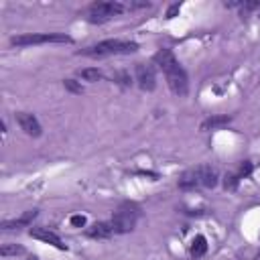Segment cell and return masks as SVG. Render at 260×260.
<instances>
[{
	"mask_svg": "<svg viewBox=\"0 0 260 260\" xmlns=\"http://www.w3.org/2000/svg\"><path fill=\"white\" fill-rule=\"evenodd\" d=\"M154 63L160 67V71L165 73L167 85L175 95H185L189 91V81H187V73L185 69L179 65V61L175 59L173 51L169 49H158L154 53Z\"/></svg>",
	"mask_w": 260,
	"mask_h": 260,
	"instance_id": "cell-1",
	"label": "cell"
},
{
	"mask_svg": "<svg viewBox=\"0 0 260 260\" xmlns=\"http://www.w3.org/2000/svg\"><path fill=\"white\" fill-rule=\"evenodd\" d=\"M138 49V45L134 41H120V39H108V41H100L98 45L85 47L79 51V55L85 57H108V55H128L134 53Z\"/></svg>",
	"mask_w": 260,
	"mask_h": 260,
	"instance_id": "cell-2",
	"label": "cell"
},
{
	"mask_svg": "<svg viewBox=\"0 0 260 260\" xmlns=\"http://www.w3.org/2000/svg\"><path fill=\"white\" fill-rule=\"evenodd\" d=\"M217 185V171L209 165H199L195 169L185 171L179 177L181 189H193V187H215Z\"/></svg>",
	"mask_w": 260,
	"mask_h": 260,
	"instance_id": "cell-3",
	"label": "cell"
},
{
	"mask_svg": "<svg viewBox=\"0 0 260 260\" xmlns=\"http://www.w3.org/2000/svg\"><path fill=\"white\" fill-rule=\"evenodd\" d=\"M138 207L130 201H124L116 207L114 215H112V228H114V234H128L134 230L136 225V219H138Z\"/></svg>",
	"mask_w": 260,
	"mask_h": 260,
	"instance_id": "cell-4",
	"label": "cell"
},
{
	"mask_svg": "<svg viewBox=\"0 0 260 260\" xmlns=\"http://www.w3.org/2000/svg\"><path fill=\"white\" fill-rule=\"evenodd\" d=\"M120 12H124V4L116 2V0H108V2H93L87 6L85 16L91 24H102L106 20H110L112 16H118Z\"/></svg>",
	"mask_w": 260,
	"mask_h": 260,
	"instance_id": "cell-5",
	"label": "cell"
},
{
	"mask_svg": "<svg viewBox=\"0 0 260 260\" xmlns=\"http://www.w3.org/2000/svg\"><path fill=\"white\" fill-rule=\"evenodd\" d=\"M45 43H73L71 37L61 32H32V35H18L10 39L14 47H28V45H45Z\"/></svg>",
	"mask_w": 260,
	"mask_h": 260,
	"instance_id": "cell-6",
	"label": "cell"
},
{
	"mask_svg": "<svg viewBox=\"0 0 260 260\" xmlns=\"http://www.w3.org/2000/svg\"><path fill=\"white\" fill-rule=\"evenodd\" d=\"M136 81H138L140 89H144V91H152L154 85H156L154 69H152L150 65H142V63H138V65H136Z\"/></svg>",
	"mask_w": 260,
	"mask_h": 260,
	"instance_id": "cell-7",
	"label": "cell"
},
{
	"mask_svg": "<svg viewBox=\"0 0 260 260\" xmlns=\"http://www.w3.org/2000/svg\"><path fill=\"white\" fill-rule=\"evenodd\" d=\"M14 118H16V122H18V126H20V130L24 134H28V136H41V124H39V120L32 114H28V112H16Z\"/></svg>",
	"mask_w": 260,
	"mask_h": 260,
	"instance_id": "cell-8",
	"label": "cell"
},
{
	"mask_svg": "<svg viewBox=\"0 0 260 260\" xmlns=\"http://www.w3.org/2000/svg\"><path fill=\"white\" fill-rule=\"evenodd\" d=\"M32 238H37V240H41V242H45V244H51V246H55V248H59V250H67V246L61 242V238L55 234V232H49L47 228H30V232H28Z\"/></svg>",
	"mask_w": 260,
	"mask_h": 260,
	"instance_id": "cell-9",
	"label": "cell"
},
{
	"mask_svg": "<svg viewBox=\"0 0 260 260\" xmlns=\"http://www.w3.org/2000/svg\"><path fill=\"white\" fill-rule=\"evenodd\" d=\"M85 234H87L89 238H95V240H106V238H110V236L114 234V228H112V223L98 221V223H93L91 228H87Z\"/></svg>",
	"mask_w": 260,
	"mask_h": 260,
	"instance_id": "cell-10",
	"label": "cell"
},
{
	"mask_svg": "<svg viewBox=\"0 0 260 260\" xmlns=\"http://www.w3.org/2000/svg\"><path fill=\"white\" fill-rule=\"evenodd\" d=\"M35 217H37V209H30V211L22 213L18 219H6V221H2V230H18V228H24V225H28Z\"/></svg>",
	"mask_w": 260,
	"mask_h": 260,
	"instance_id": "cell-11",
	"label": "cell"
},
{
	"mask_svg": "<svg viewBox=\"0 0 260 260\" xmlns=\"http://www.w3.org/2000/svg\"><path fill=\"white\" fill-rule=\"evenodd\" d=\"M232 122V118L228 114H219V116H211L207 120L201 122V130H215V128H221V126H228Z\"/></svg>",
	"mask_w": 260,
	"mask_h": 260,
	"instance_id": "cell-12",
	"label": "cell"
},
{
	"mask_svg": "<svg viewBox=\"0 0 260 260\" xmlns=\"http://www.w3.org/2000/svg\"><path fill=\"white\" fill-rule=\"evenodd\" d=\"M191 256L193 258H201L205 252H207V240H205V236H195V240L191 242Z\"/></svg>",
	"mask_w": 260,
	"mask_h": 260,
	"instance_id": "cell-13",
	"label": "cell"
},
{
	"mask_svg": "<svg viewBox=\"0 0 260 260\" xmlns=\"http://www.w3.org/2000/svg\"><path fill=\"white\" fill-rule=\"evenodd\" d=\"M0 254H2L4 258H8V256H18V254H24V248L18 246V244H4V246L0 248Z\"/></svg>",
	"mask_w": 260,
	"mask_h": 260,
	"instance_id": "cell-14",
	"label": "cell"
},
{
	"mask_svg": "<svg viewBox=\"0 0 260 260\" xmlns=\"http://www.w3.org/2000/svg\"><path fill=\"white\" fill-rule=\"evenodd\" d=\"M79 77H83L85 81H98L102 79V71L93 67H85V69H79Z\"/></svg>",
	"mask_w": 260,
	"mask_h": 260,
	"instance_id": "cell-15",
	"label": "cell"
},
{
	"mask_svg": "<svg viewBox=\"0 0 260 260\" xmlns=\"http://www.w3.org/2000/svg\"><path fill=\"white\" fill-rule=\"evenodd\" d=\"M238 183H240V177H238V173H230V175H225V179H223V187L225 189H236L238 187Z\"/></svg>",
	"mask_w": 260,
	"mask_h": 260,
	"instance_id": "cell-16",
	"label": "cell"
},
{
	"mask_svg": "<svg viewBox=\"0 0 260 260\" xmlns=\"http://www.w3.org/2000/svg\"><path fill=\"white\" fill-rule=\"evenodd\" d=\"M65 89H69L71 93H81V83H77L75 79H65Z\"/></svg>",
	"mask_w": 260,
	"mask_h": 260,
	"instance_id": "cell-17",
	"label": "cell"
},
{
	"mask_svg": "<svg viewBox=\"0 0 260 260\" xmlns=\"http://www.w3.org/2000/svg\"><path fill=\"white\" fill-rule=\"evenodd\" d=\"M252 173V165L246 160V162H242V167H240V171H238V177L240 179H244V177H248Z\"/></svg>",
	"mask_w": 260,
	"mask_h": 260,
	"instance_id": "cell-18",
	"label": "cell"
},
{
	"mask_svg": "<svg viewBox=\"0 0 260 260\" xmlns=\"http://www.w3.org/2000/svg\"><path fill=\"white\" fill-rule=\"evenodd\" d=\"M71 225L73 228H83L85 225V215H71Z\"/></svg>",
	"mask_w": 260,
	"mask_h": 260,
	"instance_id": "cell-19",
	"label": "cell"
},
{
	"mask_svg": "<svg viewBox=\"0 0 260 260\" xmlns=\"http://www.w3.org/2000/svg\"><path fill=\"white\" fill-rule=\"evenodd\" d=\"M114 79H118V83H122V85H130V77H128L124 71L114 73Z\"/></svg>",
	"mask_w": 260,
	"mask_h": 260,
	"instance_id": "cell-20",
	"label": "cell"
},
{
	"mask_svg": "<svg viewBox=\"0 0 260 260\" xmlns=\"http://www.w3.org/2000/svg\"><path fill=\"white\" fill-rule=\"evenodd\" d=\"M181 10V4H171L169 6V10H167V18H173V16H177V12Z\"/></svg>",
	"mask_w": 260,
	"mask_h": 260,
	"instance_id": "cell-21",
	"label": "cell"
}]
</instances>
